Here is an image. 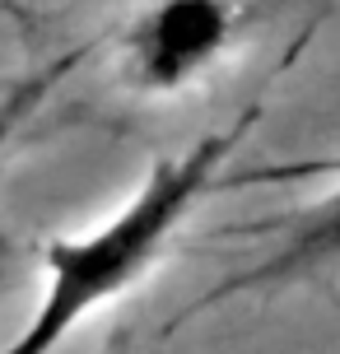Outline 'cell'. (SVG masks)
Instances as JSON below:
<instances>
[{
    "label": "cell",
    "instance_id": "6da1fadb",
    "mask_svg": "<svg viewBox=\"0 0 340 354\" xmlns=\"http://www.w3.org/2000/svg\"><path fill=\"white\" fill-rule=\"evenodd\" d=\"M238 131L205 136L187 154L163 159L140 182V192L103 224H93L89 233L52 238L42 252V266H47L42 299H37L33 317L23 322V331L0 354H56L75 326H84L93 313L122 299L135 280H144V270L168 252L191 205L215 187V173L233 149Z\"/></svg>",
    "mask_w": 340,
    "mask_h": 354
},
{
    "label": "cell",
    "instance_id": "277c9868",
    "mask_svg": "<svg viewBox=\"0 0 340 354\" xmlns=\"http://www.w3.org/2000/svg\"><path fill=\"white\" fill-rule=\"evenodd\" d=\"M84 52H89V47H79V52H70V56H61V61H52V66H47L42 75L23 80L15 93H5V98H0V145L10 140V136L19 131V122H23V117H28V112H33V107L42 103V98H47V93H52V88L66 80V75H70L75 61H84Z\"/></svg>",
    "mask_w": 340,
    "mask_h": 354
},
{
    "label": "cell",
    "instance_id": "3957f363",
    "mask_svg": "<svg viewBox=\"0 0 340 354\" xmlns=\"http://www.w3.org/2000/svg\"><path fill=\"white\" fill-rule=\"evenodd\" d=\"M340 261V192L322 205H312V210L299 219V229L289 238L280 257L261 270H252L243 280H233V289H243L252 280H280V275H294V270H312V266H336Z\"/></svg>",
    "mask_w": 340,
    "mask_h": 354
},
{
    "label": "cell",
    "instance_id": "7a4b0ae2",
    "mask_svg": "<svg viewBox=\"0 0 340 354\" xmlns=\"http://www.w3.org/2000/svg\"><path fill=\"white\" fill-rule=\"evenodd\" d=\"M238 28V0H149L122 37L126 80L144 93H178L215 71Z\"/></svg>",
    "mask_w": 340,
    "mask_h": 354
}]
</instances>
